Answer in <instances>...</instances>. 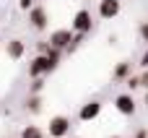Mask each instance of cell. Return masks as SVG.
<instances>
[{"label":"cell","instance_id":"4fadbf2b","mask_svg":"<svg viewBox=\"0 0 148 138\" xmlns=\"http://www.w3.org/2000/svg\"><path fill=\"white\" fill-rule=\"evenodd\" d=\"M127 89H130V91L140 89V83H138V76H127Z\"/></svg>","mask_w":148,"mask_h":138},{"label":"cell","instance_id":"d6986e66","mask_svg":"<svg viewBox=\"0 0 148 138\" xmlns=\"http://www.w3.org/2000/svg\"><path fill=\"white\" fill-rule=\"evenodd\" d=\"M140 65H143V68H148V50L143 52V57H140Z\"/></svg>","mask_w":148,"mask_h":138},{"label":"cell","instance_id":"44dd1931","mask_svg":"<svg viewBox=\"0 0 148 138\" xmlns=\"http://www.w3.org/2000/svg\"><path fill=\"white\" fill-rule=\"evenodd\" d=\"M143 104H146V110H148V91H146V102H143Z\"/></svg>","mask_w":148,"mask_h":138},{"label":"cell","instance_id":"52a82bcc","mask_svg":"<svg viewBox=\"0 0 148 138\" xmlns=\"http://www.w3.org/2000/svg\"><path fill=\"white\" fill-rule=\"evenodd\" d=\"M114 110L120 115H135V99H133V94H120L114 99Z\"/></svg>","mask_w":148,"mask_h":138},{"label":"cell","instance_id":"2e32d148","mask_svg":"<svg viewBox=\"0 0 148 138\" xmlns=\"http://www.w3.org/2000/svg\"><path fill=\"white\" fill-rule=\"evenodd\" d=\"M42 86H44V83H42V78H34V83H31V94H39V91H42Z\"/></svg>","mask_w":148,"mask_h":138},{"label":"cell","instance_id":"8992f818","mask_svg":"<svg viewBox=\"0 0 148 138\" xmlns=\"http://www.w3.org/2000/svg\"><path fill=\"white\" fill-rule=\"evenodd\" d=\"M120 8H122L120 0H99V16H101L104 21L117 18V16H120Z\"/></svg>","mask_w":148,"mask_h":138},{"label":"cell","instance_id":"ba28073f","mask_svg":"<svg viewBox=\"0 0 148 138\" xmlns=\"http://www.w3.org/2000/svg\"><path fill=\"white\" fill-rule=\"evenodd\" d=\"M99 112H101V102H99V99H94V102H88V104H83V107H81L78 117H81L83 123H88V120H96V117H99Z\"/></svg>","mask_w":148,"mask_h":138},{"label":"cell","instance_id":"6da1fadb","mask_svg":"<svg viewBox=\"0 0 148 138\" xmlns=\"http://www.w3.org/2000/svg\"><path fill=\"white\" fill-rule=\"evenodd\" d=\"M73 29V34H88L91 31V26H94V18H91V10H86V8H81L75 16H73V23H70Z\"/></svg>","mask_w":148,"mask_h":138},{"label":"cell","instance_id":"3957f363","mask_svg":"<svg viewBox=\"0 0 148 138\" xmlns=\"http://www.w3.org/2000/svg\"><path fill=\"white\" fill-rule=\"evenodd\" d=\"M29 23H31V29L44 31V29L49 26V13H47L42 5H34V8H29Z\"/></svg>","mask_w":148,"mask_h":138},{"label":"cell","instance_id":"e0dca14e","mask_svg":"<svg viewBox=\"0 0 148 138\" xmlns=\"http://www.w3.org/2000/svg\"><path fill=\"white\" fill-rule=\"evenodd\" d=\"M140 39H143V42H148V21H143V23H140Z\"/></svg>","mask_w":148,"mask_h":138},{"label":"cell","instance_id":"5bb4252c","mask_svg":"<svg viewBox=\"0 0 148 138\" xmlns=\"http://www.w3.org/2000/svg\"><path fill=\"white\" fill-rule=\"evenodd\" d=\"M36 5V0H18V8L21 10H29V8H34Z\"/></svg>","mask_w":148,"mask_h":138},{"label":"cell","instance_id":"30bf717a","mask_svg":"<svg viewBox=\"0 0 148 138\" xmlns=\"http://www.w3.org/2000/svg\"><path fill=\"white\" fill-rule=\"evenodd\" d=\"M130 70H133V65H130V63H120V65L112 70V78H114V81H122V78H127V76H130Z\"/></svg>","mask_w":148,"mask_h":138},{"label":"cell","instance_id":"277c9868","mask_svg":"<svg viewBox=\"0 0 148 138\" xmlns=\"http://www.w3.org/2000/svg\"><path fill=\"white\" fill-rule=\"evenodd\" d=\"M68 133H70V117L55 115V117L49 120V136L52 138H65Z\"/></svg>","mask_w":148,"mask_h":138},{"label":"cell","instance_id":"9c48e42d","mask_svg":"<svg viewBox=\"0 0 148 138\" xmlns=\"http://www.w3.org/2000/svg\"><path fill=\"white\" fill-rule=\"evenodd\" d=\"M23 50H26V47H23L21 39H10V42L5 44V52H8L10 60H21V57H23Z\"/></svg>","mask_w":148,"mask_h":138},{"label":"cell","instance_id":"ac0fdd59","mask_svg":"<svg viewBox=\"0 0 148 138\" xmlns=\"http://www.w3.org/2000/svg\"><path fill=\"white\" fill-rule=\"evenodd\" d=\"M36 50H39V55H44V52L49 50V42H39V44H36Z\"/></svg>","mask_w":148,"mask_h":138},{"label":"cell","instance_id":"9a60e30c","mask_svg":"<svg viewBox=\"0 0 148 138\" xmlns=\"http://www.w3.org/2000/svg\"><path fill=\"white\" fill-rule=\"evenodd\" d=\"M138 83H140V86H143V89L148 91V68L143 70V73H140V76H138Z\"/></svg>","mask_w":148,"mask_h":138},{"label":"cell","instance_id":"7a4b0ae2","mask_svg":"<svg viewBox=\"0 0 148 138\" xmlns=\"http://www.w3.org/2000/svg\"><path fill=\"white\" fill-rule=\"evenodd\" d=\"M70 44H73V31L70 29H55L49 34V47L62 52V50H70Z\"/></svg>","mask_w":148,"mask_h":138},{"label":"cell","instance_id":"ffe728a7","mask_svg":"<svg viewBox=\"0 0 148 138\" xmlns=\"http://www.w3.org/2000/svg\"><path fill=\"white\" fill-rule=\"evenodd\" d=\"M133 138H148V130H138V133H135Z\"/></svg>","mask_w":148,"mask_h":138},{"label":"cell","instance_id":"8fae6325","mask_svg":"<svg viewBox=\"0 0 148 138\" xmlns=\"http://www.w3.org/2000/svg\"><path fill=\"white\" fill-rule=\"evenodd\" d=\"M21 138H44V133H42L36 125H26V128L21 130Z\"/></svg>","mask_w":148,"mask_h":138},{"label":"cell","instance_id":"7c38bea8","mask_svg":"<svg viewBox=\"0 0 148 138\" xmlns=\"http://www.w3.org/2000/svg\"><path fill=\"white\" fill-rule=\"evenodd\" d=\"M26 110H29V112H39V110H42V99H39L36 94H31V97L26 99Z\"/></svg>","mask_w":148,"mask_h":138},{"label":"cell","instance_id":"5b68a950","mask_svg":"<svg viewBox=\"0 0 148 138\" xmlns=\"http://www.w3.org/2000/svg\"><path fill=\"white\" fill-rule=\"evenodd\" d=\"M55 68L49 65V60L44 57V55H36L31 63H29V76L31 78H42V76H47V73H52Z\"/></svg>","mask_w":148,"mask_h":138},{"label":"cell","instance_id":"7402d4cb","mask_svg":"<svg viewBox=\"0 0 148 138\" xmlns=\"http://www.w3.org/2000/svg\"><path fill=\"white\" fill-rule=\"evenodd\" d=\"M109 138H120V136H109Z\"/></svg>","mask_w":148,"mask_h":138}]
</instances>
